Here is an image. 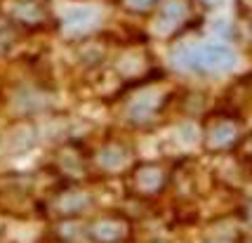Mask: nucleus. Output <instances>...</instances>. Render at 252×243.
<instances>
[{"instance_id": "20e7f679", "label": "nucleus", "mask_w": 252, "mask_h": 243, "mask_svg": "<svg viewBox=\"0 0 252 243\" xmlns=\"http://www.w3.org/2000/svg\"><path fill=\"white\" fill-rule=\"evenodd\" d=\"M90 206H92V196L78 187L62 189V191H57L55 196H52V201H50V210L55 212L57 217H64V220L83 215Z\"/></svg>"}, {"instance_id": "423d86ee", "label": "nucleus", "mask_w": 252, "mask_h": 243, "mask_svg": "<svg viewBox=\"0 0 252 243\" xmlns=\"http://www.w3.org/2000/svg\"><path fill=\"white\" fill-rule=\"evenodd\" d=\"M160 109H163V95L156 88H149L132 97V102L127 104V116L132 123L144 125V123L154 121Z\"/></svg>"}, {"instance_id": "4468645a", "label": "nucleus", "mask_w": 252, "mask_h": 243, "mask_svg": "<svg viewBox=\"0 0 252 243\" xmlns=\"http://www.w3.org/2000/svg\"><path fill=\"white\" fill-rule=\"evenodd\" d=\"M248 215H250V220H252V203L248 206Z\"/></svg>"}, {"instance_id": "f257e3e1", "label": "nucleus", "mask_w": 252, "mask_h": 243, "mask_svg": "<svg viewBox=\"0 0 252 243\" xmlns=\"http://www.w3.org/2000/svg\"><path fill=\"white\" fill-rule=\"evenodd\" d=\"M236 64V55L226 45H200L193 50V59H191V69H198L203 73H221L229 71Z\"/></svg>"}, {"instance_id": "9d476101", "label": "nucleus", "mask_w": 252, "mask_h": 243, "mask_svg": "<svg viewBox=\"0 0 252 243\" xmlns=\"http://www.w3.org/2000/svg\"><path fill=\"white\" fill-rule=\"evenodd\" d=\"M187 17V2L184 0H165L160 5V24L172 29Z\"/></svg>"}, {"instance_id": "2eb2a0df", "label": "nucleus", "mask_w": 252, "mask_h": 243, "mask_svg": "<svg viewBox=\"0 0 252 243\" xmlns=\"http://www.w3.org/2000/svg\"><path fill=\"white\" fill-rule=\"evenodd\" d=\"M245 243H252V236H250V239H248V241H245Z\"/></svg>"}, {"instance_id": "f03ea898", "label": "nucleus", "mask_w": 252, "mask_h": 243, "mask_svg": "<svg viewBox=\"0 0 252 243\" xmlns=\"http://www.w3.org/2000/svg\"><path fill=\"white\" fill-rule=\"evenodd\" d=\"M167 184V168L160 163H142L132 170L130 189L137 196H156Z\"/></svg>"}, {"instance_id": "0eeeda50", "label": "nucleus", "mask_w": 252, "mask_h": 243, "mask_svg": "<svg viewBox=\"0 0 252 243\" xmlns=\"http://www.w3.org/2000/svg\"><path fill=\"white\" fill-rule=\"evenodd\" d=\"M132 161V149L123 142H106L94 156V163L101 173H109V175H116V173H123L125 168L130 166Z\"/></svg>"}, {"instance_id": "6e6552de", "label": "nucleus", "mask_w": 252, "mask_h": 243, "mask_svg": "<svg viewBox=\"0 0 252 243\" xmlns=\"http://www.w3.org/2000/svg\"><path fill=\"white\" fill-rule=\"evenodd\" d=\"M57 168L64 173L66 177H80L85 170H88V163H85V158L83 154L78 151V149H62L59 156H57Z\"/></svg>"}, {"instance_id": "ddd939ff", "label": "nucleus", "mask_w": 252, "mask_h": 243, "mask_svg": "<svg viewBox=\"0 0 252 243\" xmlns=\"http://www.w3.org/2000/svg\"><path fill=\"white\" fill-rule=\"evenodd\" d=\"M243 158L252 163V135L250 137H245V142H243Z\"/></svg>"}, {"instance_id": "f8f14e48", "label": "nucleus", "mask_w": 252, "mask_h": 243, "mask_svg": "<svg viewBox=\"0 0 252 243\" xmlns=\"http://www.w3.org/2000/svg\"><path fill=\"white\" fill-rule=\"evenodd\" d=\"M125 2L132 12H149L156 5V0H125Z\"/></svg>"}, {"instance_id": "1a4fd4ad", "label": "nucleus", "mask_w": 252, "mask_h": 243, "mask_svg": "<svg viewBox=\"0 0 252 243\" xmlns=\"http://www.w3.org/2000/svg\"><path fill=\"white\" fill-rule=\"evenodd\" d=\"M94 22H97V12L94 10H90V7H76V10H71L66 14L64 29L66 31H73V34H83V31L92 29Z\"/></svg>"}, {"instance_id": "9b49d317", "label": "nucleus", "mask_w": 252, "mask_h": 243, "mask_svg": "<svg viewBox=\"0 0 252 243\" xmlns=\"http://www.w3.org/2000/svg\"><path fill=\"white\" fill-rule=\"evenodd\" d=\"M14 17H17L19 22L29 24V26H35V24H40L45 19V10L38 5V2L26 0V2H17V7H14Z\"/></svg>"}, {"instance_id": "7ed1b4c3", "label": "nucleus", "mask_w": 252, "mask_h": 243, "mask_svg": "<svg viewBox=\"0 0 252 243\" xmlns=\"http://www.w3.org/2000/svg\"><path fill=\"white\" fill-rule=\"evenodd\" d=\"M241 139V128L233 118H217V121H210L208 128H205V135H203V144L205 149L212 151V154H220V151H226L233 144Z\"/></svg>"}, {"instance_id": "39448f33", "label": "nucleus", "mask_w": 252, "mask_h": 243, "mask_svg": "<svg viewBox=\"0 0 252 243\" xmlns=\"http://www.w3.org/2000/svg\"><path fill=\"white\" fill-rule=\"evenodd\" d=\"M132 224L125 215H104L90 224V239L97 243H121L130 236Z\"/></svg>"}]
</instances>
